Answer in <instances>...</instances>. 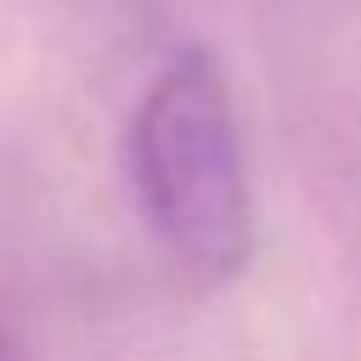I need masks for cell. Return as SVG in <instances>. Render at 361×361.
Instances as JSON below:
<instances>
[{"label": "cell", "instance_id": "1", "mask_svg": "<svg viewBox=\"0 0 361 361\" xmlns=\"http://www.w3.org/2000/svg\"><path fill=\"white\" fill-rule=\"evenodd\" d=\"M130 186L164 254L226 282L254 248V186L231 90L209 51L169 56L130 113Z\"/></svg>", "mask_w": 361, "mask_h": 361}, {"label": "cell", "instance_id": "2", "mask_svg": "<svg viewBox=\"0 0 361 361\" xmlns=\"http://www.w3.org/2000/svg\"><path fill=\"white\" fill-rule=\"evenodd\" d=\"M0 361H23V355H17V344H11L6 333H0Z\"/></svg>", "mask_w": 361, "mask_h": 361}]
</instances>
